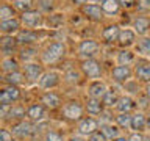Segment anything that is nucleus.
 I'll return each instance as SVG.
<instances>
[{
  "label": "nucleus",
  "instance_id": "e433bc0d",
  "mask_svg": "<svg viewBox=\"0 0 150 141\" xmlns=\"http://www.w3.org/2000/svg\"><path fill=\"white\" fill-rule=\"evenodd\" d=\"M44 141H64V140L61 136V133H58L55 130H49L44 136Z\"/></svg>",
  "mask_w": 150,
  "mask_h": 141
},
{
  "label": "nucleus",
  "instance_id": "cd10ccee",
  "mask_svg": "<svg viewBox=\"0 0 150 141\" xmlns=\"http://www.w3.org/2000/svg\"><path fill=\"white\" fill-rule=\"evenodd\" d=\"M119 8H120L119 0H103L102 2V9L106 14H117Z\"/></svg>",
  "mask_w": 150,
  "mask_h": 141
},
{
  "label": "nucleus",
  "instance_id": "de8ad7c7",
  "mask_svg": "<svg viewBox=\"0 0 150 141\" xmlns=\"http://www.w3.org/2000/svg\"><path fill=\"white\" fill-rule=\"evenodd\" d=\"M72 2H74L75 5H81V6H83V5H84V2H86V0H72Z\"/></svg>",
  "mask_w": 150,
  "mask_h": 141
},
{
  "label": "nucleus",
  "instance_id": "37998d69",
  "mask_svg": "<svg viewBox=\"0 0 150 141\" xmlns=\"http://www.w3.org/2000/svg\"><path fill=\"white\" fill-rule=\"evenodd\" d=\"M128 141H145V138L141 132H133V133L128 136Z\"/></svg>",
  "mask_w": 150,
  "mask_h": 141
},
{
  "label": "nucleus",
  "instance_id": "72a5a7b5",
  "mask_svg": "<svg viewBox=\"0 0 150 141\" xmlns=\"http://www.w3.org/2000/svg\"><path fill=\"white\" fill-rule=\"evenodd\" d=\"M2 69L5 74H11V72H16V70L19 69V63L16 60L13 58H5L3 63H2Z\"/></svg>",
  "mask_w": 150,
  "mask_h": 141
},
{
  "label": "nucleus",
  "instance_id": "aec40b11",
  "mask_svg": "<svg viewBox=\"0 0 150 141\" xmlns=\"http://www.w3.org/2000/svg\"><path fill=\"white\" fill-rule=\"evenodd\" d=\"M17 42H22V44H33V42H36L39 39V35H38V31L31 30V28H27V30H21L17 35Z\"/></svg>",
  "mask_w": 150,
  "mask_h": 141
},
{
  "label": "nucleus",
  "instance_id": "58836bf2",
  "mask_svg": "<svg viewBox=\"0 0 150 141\" xmlns=\"http://www.w3.org/2000/svg\"><path fill=\"white\" fill-rule=\"evenodd\" d=\"M63 21H64V19H63V16H61V14H53V16L49 17V25H50V27H56L58 24H61Z\"/></svg>",
  "mask_w": 150,
  "mask_h": 141
},
{
  "label": "nucleus",
  "instance_id": "c756f323",
  "mask_svg": "<svg viewBox=\"0 0 150 141\" xmlns=\"http://www.w3.org/2000/svg\"><path fill=\"white\" fill-rule=\"evenodd\" d=\"M25 115H27V111L23 110V107H21V105H13L11 110H9V115H8V116H11V119H14L16 122H21V121H23ZM16 122H14V124H16Z\"/></svg>",
  "mask_w": 150,
  "mask_h": 141
},
{
  "label": "nucleus",
  "instance_id": "423d86ee",
  "mask_svg": "<svg viewBox=\"0 0 150 141\" xmlns=\"http://www.w3.org/2000/svg\"><path fill=\"white\" fill-rule=\"evenodd\" d=\"M22 24L28 28H38L41 27L44 21H42V14L38 11V9H31V11H27V13H22V17H21Z\"/></svg>",
  "mask_w": 150,
  "mask_h": 141
},
{
  "label": "nucleus",
  "instance_id": "2f4dec72",
  "mask_svg": "<svg viewBox=\"0 0 150 141\" xmlns=\"http://www.w3.org/2000/svg\"><path fill=\"white\" fill-rule=\"evenodd\" d=\"M134 60V53L130 50H120L119 53H117V63L119 64H124V66H128L131 61Z\"/></svg>",
  "mask_w": 150,
  "mask_h": 141
},
{
  "label": "nucleus",
  "instance_id": "dca6fc26",
  "mask_svg": "<svg viewBox=\"0 0 150 141\" xmlns=\"http://www.w3.org/2000/svg\"><path fill=\"white\" fill-rule=\"evenodd\" d=\"M134 75H136V80L138 82H142V83H150V63L149 61H141L138 63L134 69Z\"/></svg>",
  "mask_w": 150,
  "mask_h": 141
},
{
  "label": "nucleus",
  "instance_id": "412c9836",
  "mask_svg": "<svg viewBox=\"0 0 150 141\" xmlns=\"http://www.w3.org/2000/svg\"><path fill=\"white\" fill-rule=\"evenodd\" d=\"M21 21L19 19H9V21H2L0 22V31L5 33V35H13L16 31H21Z\"/></svg>",
  "mask_w": 150,
  "mask_h": 141
},
{
  "label": "nucleus",
  "instance_id": "2eb2a0df",
  "mask_svg": "<svg viewBox=\"0 0 150 141\" xmlns=\"http://www.w3.org/2000/svg\"><path fill=\"white\" fill-rule=\"evenodd\" d=\"M41 103H42V105H44L45 108H50V110H56V108H59V107H61V97H59L56 93L49 91V93H44V94H42Z\"/></svg>",
  "mask_w": 150,
  "mask_h": 141
},
{
  "label": "nucleus",
  "instance_id": "8fccbe9b",
  "mask_svg": "<svg viewBox=\"0 0 150 141\" xmlns=\"http://www.w3.org/2000/svg\"><path fill=\"white\" fill-rule=\"evenodd\" d=\"M147 130H150V111L147 115Z\"/></svg>",
  "mask_w": 150,
  "mask_h": 141
},
{
  "label": "nucleus",
  "instance_id": "4c0bfd02",
  "mask_svg": "<svg viewBox=\"0 0 150 141\" xmlns=\"http://www.w3.org/2000/svg\"><path fill=\"white\" fill-rule=\"evenodd\" d=\"M66 80H67L69 83H78V80H80V74L77 72L75 69H70V70H67L66 72Z\"/></svg>",
  "mask_w": 150,
  "mask_h": 141
},
{
  "label": "nucleus",
  "instance_id": "b1692460",
  "mask_svg": "<svg viewBox=\"0 0 150 141\" xmlns=\"http://www.w3.org/2000/svg\"><path fill=\"white\" fill-rule=\"evenodd\" d=\"M134 107H136V103H134V100L130 96H122L119 99V102H117V105H116V108L119 110V113H130Z\"/></svg>",
  "mask_w": 150,
  "mask_h": 141
},
{
  "label": "nucleus",
  "instance_id": "a211bd4d",
  "mask_svg": "<svg viewBox=\"0 0 150 141\" xmlns=\"http://www.w3.org/2000/svg\"><path fill=\"white\" fill-rule=\"evenodd\" d=\"M103 102L102 100H97V99H92V97H89L86 103H84V110L88 111V115H91V116H97V115H102L103 113Z\"/></svg>",
  "mask_w": 150,
  "mask_h": 141
},
{
  "label": "nucleus",
  "instance_id": "6ab92c4d",
  "mask_svg": "<svg viewBox=\"0 0 150 141\" xmlns=\"http://www.w3.org/2000/svg\"><path fill=\"white\" fill-rule=\"evenodd\" d=\"M134 41H136V31L134 30H128V28L120 30L119 39H117L120 47H130L134 44Z\"/></svg>",
  "mask_w": 150,
  "mask_h": 141
},
{
  "label": "nucleus",
  "instance_id": "a19ab883",
  "mask_svg": "<svg viewBox=\"0 0 150 141\" xmlns=\"http://www.w3.org/2000/svg\"><path fill=\"white\" fill-rule=\"evenodd\" d=\"M88 141H108V138L102 133V130H98V132H96V133H92L89 136Z\"/></svg>",
  "mask_w": 150,
  "mask_h": 141
},
{
  "label": "nucleus",
  "instance_id": "a878e982",
  "mask_svg": "<svg viewBox=\"0 0 150 141\" xmlns=\"http://www.w3.org/2000/svg\"><path fill=\"white\" fill-rule=\"evenodd\" d=\"M100 130L102 133L106 136L108 140H114L119 138V125H112V124H100Z\"/></svg>",
  "mask_w": 150,
  "mask_h": 141
},
{
  "label": "nucleus",
  "instance_id": "f704fd0d",
  "mask_svg": "<svg viewBox=\"0 0 150 141\" xmlns=\"http://www.w3.org/2000/svg\"><path fill=\"white\" fill-rule=\"evenodd\" d=\"M138 52L142 55H150V38L144 36L142 39L138 41Z\"/></svg>",
  "mask_w": 150,
  "mask_h": 141
},
{
  "label": "nucleus",
  "instance_id": "864d4df0",
  "mask_svg": "<svg viewBox=\"0 0 150 141\" xmlns=\"http://www.w3.org/2000/svg\"><path fill=\"white\" fill-rule=\"evenodd\" d=\"M147 2H149V3H150V0H147Z\"/></svg>",
  "mask_w": 150,
  "mask_h": 141
},
{
  "label": "nucleus",
  "instance_id": "49530a36",
  "mask_svg": "<svg viewBox=\"0 0 150 141\" xmlns=\"http://www.w3.org/2000/svg\"><path fill=\"white\" fill-rule=\"evenodd\" d=\"M69 141H86V140L83 136H72V138H69Z\"/></svg>",
  "mask_w": 150,
  "mask_h": 141
},
{
  "label": "nucleus",
  "instance_id": "7c9ffc66",
  "mask_svg": "<svg viewBox=\"0 0 150 141\" xmlns=\"http://www.w3.org/2000/svg\"><path fill=\"white\" fill-rule=\"evenodd\" d=\"M119 96H117V91H114V89H108L106 96L103 97V105L105 107H116L117 102H119Z\"/></svg>",
  "mask_w": 150,
  "mask_h": 141
},
{
  "label": "nucleus",
  "instance_id": "f8f14e48",
  "mask_svg": "<svg viewBox=\"0 0 150 141\" xmlns=\"http://www.w3.org/2000/svg\"><path fill=\"white\" fill-rule=\"evenodd\" d=\"M11 132L14 136H17V138H27V136H30L33 133V125L30 121H21V122H16V124H13L11 127Z\"/></svg>",
  "mask_w": 150,
  "mask_h": 141
},
{
  "label": "nucleus",
  "instance_id": "4be33fe9",
  "mask_svg": "<svg viewBox=\"0 0 150 141\" xmlns=\"http://www.w3.org/2000/svg\"><path fill=\"white\" fill-rule=\"evenodd\" d=\"M119 35H120V28L119 25H108L103 28L102 31V38L105 42H112V41H117L119 39Z\"/></svg>",
  "mask_w": 150,
  "mask_h": 141
},
{
  "label": "nucleus",
  "instance_id": "f3484780",
  "mask_svg": "<svg viewBox=\"0 0 150 141\" xmlns=\"http://www.w3.org/2000/svg\"><path fill=\"white\" fill-rule=\"evenodd\" d=\"M131 130L133 132H141L147 130V116L142 111H138L131 116Z\"/></svg>",
  "mask_w": 150,
  "mask_h": 141
},
{
  "label": "nucleus",
  "instance_id": "20e7f679",
  "mask_svg": "<svg viewBox=\"0 0 150 141\" xmlns=\"http://www.w3.org/2000/svg\"><path fill=\"white\" fill-rule=\"evenodd\" d=\"M21 99V89L13 85H8L0 91V105H13Z\"/></svg>",
  "mask_w": 150,
  "mask_h": 141
},
{
  "label": "nucleus",
  "instance_id": "4468645a",
  "mask_svg": "<svg viewBox=\"0 0 150 141\" xmlns=\"http://www.w3.org/2000/svg\"><path fill=\"white\" fill-rule=\"evenodd\" d=\"M27 118L33 122H39L45 118V107L42 103H33L27 108Z\"/></svg>",
  "mask_w": 150,
  "mask_h": 141
},
{
  "label": "nucleus",
  "instance_id": "6e6552de",
  "mask_svg": "<svg viewBox=\"0 0 150 141\" xmlns=\"http://www.w3.org/2000/svg\"><path fill=\"white\" fill-rule=\"evenodd\" d=\"M23 74L27 77V82H30V83H38L41 80V77L44 75L42 74V66L38 63H25Z\"/></svg>",
  "mask_w": 150,
  "mask_h": 141
},
{
  "label": "nucleus",
  "instance_id": "ea45409f",
  "mask_svg": "<svg viewBox=\"0 0 150 141\" xmlns=\"http://www.w3.org/2000/svg\"><path fill=\"white\" fill-rule=\"evenodd\" d=\"M13 132L8 129H2V133H0V141H13Z\"/></svg>",
  "mask_w": 150,
  "mask_h": 141
},
{
  "label": "nucleus",
  "instance_id": "bb28decb",
  "mask_svg": "<svg viewBox=\"0 0 150 141\" xmlns=\"http://www.w3.org/2000/svg\"><path fill=\"white\" fill-rule=\"evenodd\" d=\"M131 116L130 113H119L116 116V124L119 125V129H125V130H131Z\"/></svg>",
  "mask_w": 150,
  "mask_h": 141
},
{
  "label": "nucleus",
  "instance_id": "603ef678",
  "mask_svg": "<svg viewBox=\"0 0 150 141\" xmlns=\"http://www.w3.org/2000/svg\"><path fill=\"white\" fill-rule=\"evenodd\" d=\"M92 2H100V0H92ZM102 2H103V0H102Z\"/></svg>",
  "mask_w": 150,
  "mask_h": 141
},
{
  "label": "nucleus",
  "instance_id": "ddd939ff",
  "mask_svg": "<svg viewBox=\"0 0 150 141\" xmlns=\"http://www.w3.org/2000/svg\"><path fill=\"white\" fill-rule=\"evenodd\" d=\"M81 11L83 14L86 16L88 19H91V21H100L103 17V9L102 6H98L96 3H84L81 6Z\"/></svg>",
  "mask_w": 150,
  "mask_h": 141
},
{
  "label": "nucleus",
  "instance_id": "79ce46f5",
  "mask_svg": "<svg viewBox=\"0 0 150 141\" xmlns=\"http://www.w3.org/2000/svg\"><path fill=\"white\" fill-rule=\"evenodd\" d=\"M39 6L45 9V11H52L55 5H53V0H39Z\"/></svg>",
  "mask_w": 150,
  "mask_h": 141
},
{
  "label": "nucleus",
  "instance_id": "9b49d317",
  "mask_svg": "<svg viewBox=\"0 0 150 141\" xmlns=\"http://www.w3.org/2000/svg\"><path fill=\"white\" fill-rule=\"evenodd\" d=\"M59 74L58 72H53V70H50V72H45L44 75L41 77V80L38 82V85L42 88V89H53L59 85Z\"/></svg>",
  "mask_w": 150,
  "mask_h": 141
},
{
  "label": "nucleus",
  "instance_id": "a18cd8bd",
  "mask_svg": "<svg viewBox=\"0 0 150 141\" xmlns=\"http://www.w3.org/2000/svg\"><path fill=\"white\" fill-rule=\"evenodd\" d=\"M145 97H147V100L150 103V83L147 85V88H145Z\"/></svg>",
  "mask_w": 150,
  "mask_h": 141
},
{
  "label": "nucleus",
  "instance_id": "393cba45",
  "mask_svg": "<svg viewBox=\"0 0 150 141\" xmlns=\"http://www.w3.org/2000/svg\"><path fill=\"white\" fill-rule=\"evenodd\" d=\"M5 82H6L8 85H13V86H19V85H23L27 82V77H25V74L16 70V72H11V74L5 75Z\"/></svg>",
  "mask_w": 150,
  "mask_h": 141
},
{
  "label": "nucleus",
  "instance_id": "f03ea898",
  "mask_svg": "<svg viewBox=\"0 0 150 141\" xmlns=\"http://www.w3.org/2000/svg\"><path fill=\"white\" fill-rule=\"evenodd\" d=\"M61 115L69 121H80L83 116V105L78 100H69L61 108Z\"/></svg>",
  "mask_w": 150,
  "mask_h": 141
},
{
  "label": "nucleus",
  "instance_id": "5701e85b",
  "mask_svg": "<svg viewBox=\"0 0 150 141\" xmlns=\"http://www.w3.org/2000/svg\"><path fill=\"white\" fill-rule=\"evenodd\" d=\"M133 28H134V31L138 33V35H145V33L150 30V19L144 17V16L136 17L134 22H133Z\"/></svg>",
  "mask_w": 150,
  "mask_h": 141
},
{
  "label": "nucleus",
  "instance_id": "7ed1b4c3",
  "mask_svg": "<svg viewBox=\"0 0 150 141\" xmlns=\"http://www.w3.org/2000/svg\"><path fill=\"white\" fill-rule=\"evenodd\" d=\"M81 72L84 77H88V78H91V80H98L102 77V64L98 63L97 60H94V58H88V60H84L81 61Z\"/></svg>",
  "mask_w": 150,
  "mask_h": 141
},
{
  "label": "nucleus",
  "instance_id": "1a4fd4ad",
  "mask_svg": "<svg viewBox=\"0 0 150 141\" xmlns=\"http://www.w3.org/2000/svg\"><path fill=\"white\" fill-rule=\"evenodd\" d=\"M98 50V42L94 41V39H84L80 42L78 46V53L80 56H83V58H92L94 55L97 53Z\"/></svg>",
  "mask_w": 150,
  "mask_h": 141
},
{
  "label": "nucleus",
  "instance_id": "c03bdc74",
  "mask_svg": "<svg viewBox=\"0 0 150 141\" xmlns=\"http://www.w3.org/2000/svg\"><path fill=\"white\" fill-rule=\"evenodd\" d=\"M119 3L124 8H133L136 5V0H119Z\"/></svg>",
  "mask_w": 150,
  "mask_h": 141
},
{
  "label": "nucleus",
  "instance_id": "0eeeda50",
  "mask_svg": "<svg viewBox=\"0 0 150 141\" xmlns=\"http://www.w3.org/2000/svg\"><path fill=\"white\" fill-rule=\"evenodd\" d=\"M131 75H133V70H131L130 66H124V64H119L116 66L114 69L111 70V78L114 80L116 83H127L130 82Z\"/></svg>",
  "mask_w": 150,
  "mask_h": 141
},
{
  "label": "nucleus",
  "instance_id": "473e14b6",
  "mask_svg": "<svg viewBox=\"0 0 150 141\" xmlns=\"http://www.w3.org/2000/svg\"><path fill=\"white\" fill-rule=\"evenodd\" d=\"M16 17V9L13 6H9L8 3L2 5V8H0V19L2 21H9V19H14Z\"/></svg>",
  "mask_w": 150,
  "mask_h": 141
},
{
  "label": "nucleus",
  "instance_id": "f257e3e1",
  "mask_svg": "<svg viewBox=\"0 0 150 141\" xmlns=\"http://www.w3.org/2000/svg\"><path fill=\"white\" fill-rule=\"evenodd\" d=\"M66 53V46L63 42H52V44L47 47L42 53V61L45 64H50V63H55V61L61 60Z\"/></svg>",
  "mask_w": 150,
  "mask_h": 141
},
{
  "label": "nucleus",
  "instance_id": "39448f33",
  "mask_svg": "<svg viewBox=\"0 0 150 141\" xmlns=\"http://www.w3.org/2000/svg\"><path fill=\"white\" fill-rule=\"evenodd\" d=\"M77 130L80 135L91 136L92 133L98 132V121L94 119V118H81L77 124Z\"/></svg>",
  "mask_w": 150,
  "mask_h": 141
},
{
  "label": "nucleus",
  "instance_id": "9d476101",
  "mask_svg": "<svg viewBox=\"0 0 150 141\" xmlns=\"http://www.w3.org/2000/svg\"><path fill=\"white\" fill-rule=\"evenodd\" d=\"M106 93H108L106 85L103 83V82H100V80H94V82L88 86L89 97L97 99V100H103V97L106 96Z\"/></svg>",
  "mask_w": 150,
  "mask_h": 141
},
{
  "label": "nucleus",
  "instance_id": "09e8293b",
  "mask_svg": "<svg viewBox=\"0 0 150 141\" xmlns=\"http://www.w3.org/2000/svg\"><path fill=\"white\" fill-rule=\"evenodd\" d=\"M111 141H128V138H125V136H119V138H114Z\"/></svg>",
  "mask_w": 150,
  "mask_h": 141
},
{
  "label": "nucleus",
  "instance_id": "c85d7f7f",
  "mask_svg": "<svg viewBox=\"0 0 150 141\" xmlns=\"http://www.w3.org/2000/svg\"><path fill=\"white\" fill-rule=\"evenodd\" d=\"M0 44H2V50L5 52V55H11V52L14 50V47L17 44V39L13 36H5Z\"/></svg>",
  "mask_w": 150,
  "mask_h": 141
},
{
  "label": "nucleus",
  "instance_id": "3c124183",
  "mask_svg": "<svg viewBox=\"0 0 150 141\" xmlns=\"http://www.w3.org/2000/svg\"><path fill=\"white\" fill-rule=\"evenodd\" d=\"M145 141H150V136H147V138H145Z\"/></svg>",
  "mask_w": 150,
  "mask_h": 141
},
{
  "label": "nucleus",
  "instance_id": "c9c22d12",
  "mask_svg": "<svg viewBox=\"0 0 150 141\" xmlns=\"http://www.w3.org/2000/svg\"><path fill=\"white\" fill-rule=\"evenodd\" d=\"M13 3H14V8L21 9L23 13L31 11L33 8V0H13Z\"/></svg>",
  "mask_w": 150,
  "mask_h": 141
}]
</instances>
